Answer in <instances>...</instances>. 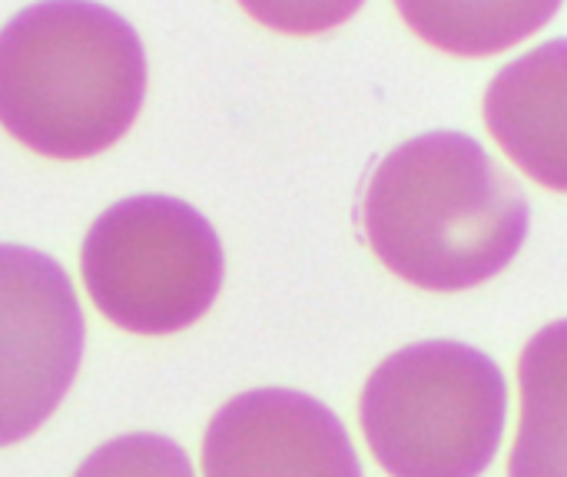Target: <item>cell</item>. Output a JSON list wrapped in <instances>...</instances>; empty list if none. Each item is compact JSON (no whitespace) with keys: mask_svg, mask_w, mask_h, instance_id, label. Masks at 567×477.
I'll return each instance as SVG.
<instances>
[{"mask_svg":"<svg viewBox=\"0 0 567 477\" xmlns=\"http://www.w3.org/2000/svg\"><path fill=\"white\" fill-rule=\"evenodd\" d=\"M528 199L478 139L425 133L369 176L362 229L379 262L425 292L495 279L528 239Z\"/></svg>","mask_w":567,"mask_h":477,"instance_id":"cell-1","label":"cell"},{"mask_svg":"<svg viewBox=\"0 0 567 477\" xmlns=\"http://www.w3.org/2000/svg\"><path fill=\"white\" fill-rule=\"evenodd\" d=\"M136 30L90 0H40L0 30V126L47 159L106 153L140 116Z\"/></svg>","mask_w":567,"mask_h":477,"instance_id":"cell-2","label":"cell"},{"mask_svg":"<svg viewBox=\"0 0 567 477\" xmlns=\"http://www.w3.org/2000/svg\"><path fill=\"white\" fill-rule=\"evenodd\" d=\"M505 418L502 369L462 342L392 352L359 398L365 445L392 477H482L502 445Z\"/></svg>","mask_w":567,"mask_h":477,"instance_id":"cell-3","label":"cell"},{"mask_svg":"<svg viewBox=\"0 0 567 477\" xmlns=\"http://www.w3.org/2000/svg\"><path fill=\"white\" fill-rule=\"evenodd\" d=\"M83 286L116 329L173 335L196 325L223 286L216 229L173 196H133L96 216L80 246Z\"/></svg>","mask_w":567,"mask_h":477,"instance_id":"cell-4","label":"cell"},{"mask_svg":"<svg viewBox=\"0 0 567 477\" xmlns=\"http://www.w3.org/2000/svg\"><path fill=\"white\" fill-rule=\"evenodd\" d=\"M83 335L70 276L37 249L0 246V448L30 438L60 408Z\"/></svg>","mask_w":567,"mask_h":477,"instance_id":"cell-5","label":"cell"},{"mask_svg":"<svg viewBox=\"0 0 567 477\" xmlns=\"http://www.w3.org/2000/svg\"><path fill=\"white\" fill-rule=\"evenodd\" d=\"M203 477H362L342 422L316 398L259 388L229 398L203 438Z\"/></svg>","mask_w":567,"mask_h":477,"instance_id":"cell-6","label":"cell"},{"mask_svg":"<svg viewBox=\"0 0 567 477\" xmlns=\"http://www.w3.org/2000/svg\"><path fill=\"white\" fill-rule=\"evenodd\" d=\"M485 126L538 186L567 193V40H548L495 73Z\"/></svg>","mask_w":567,"mask_h":477,"instance_id":"cell-7","label":"cell"},{"mask_svg":"<svg viewBox=\"0 0 567 477\" xmlns=\"http://www.w3.org/2000/svg\"><path fill=\"white\" fill-rule=\"evenodd\" d=\"M522 415L508 477H567V319L545 325L518 359Z\"/></svg>","mask_w":567,"mask_h":477,"instance_id":"cell-8","label":"cell"},{"mask_svg":"<svg viewBox=\"0 0 567 477\" xmlns=\"http://www.w3.org/2000/svg\"><path fill=\"white\" fill-rule=\"evenodd\" d=\"M429 46L455 56H495L535 37L561 0H395Z\"/></svg>","mask_w":567,"mask_h":477,"instance_id":"cell-9","label":"cell"},{"mask_svg":"<svg viewBox=\"0 0 567 477\" xmlns=\"http://www.w3.org/2000/svg\"><path fill=\"white\" fill-rule=\"evenodd\" d=\"M73 477H196L186 452L159 435H120L100 445Z\"/></svg>","mask_w":567,"mask_h":477,"instance_id":"cell-10","label":"cell"},{"mask_svg":"<svg viewBox=\"0 0 567 477\" xmlns=\"http://www.w3.org/2000/svg\"><path fill=\"white\" fill-rule=\"evenodd\" d=\"M365 0H239L262 27L289 37H312L346 23Z\"/></svg>","mask_w":567,"mask_h":477,"instance_id":"cell-11","label":"cell"}]
</instances>
